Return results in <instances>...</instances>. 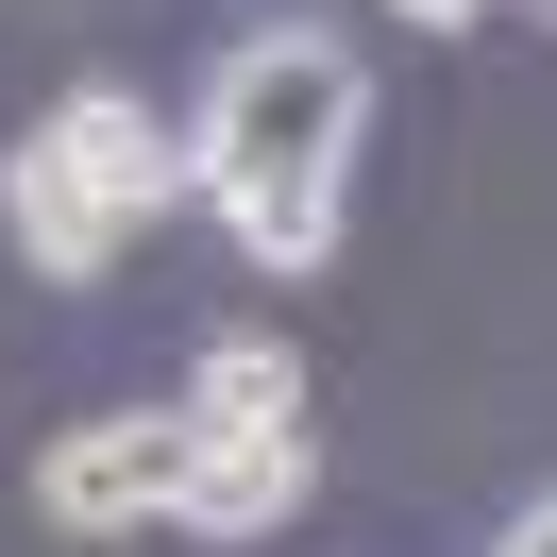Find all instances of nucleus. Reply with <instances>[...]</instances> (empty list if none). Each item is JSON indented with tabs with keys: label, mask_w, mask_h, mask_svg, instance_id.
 Segmentation results:
<instances>
[{
	"label": "nucleus",
	"mask_w": 557,
	"mask_h": 557,
	"mask_svg": "<svg viewBox=\"0 0 557 557\" xmlns=\"http://www.w3.org/2000/svg\"><path fill=\"white\" fill-rule=\"evenodd\" d=\"M355 136H372L355 51L338 35H253V51H220L203 119H186V170H203V203L253 237V271H321L338 186H355Z\"/></svg>",
	"instance_id": "f257e3e1"
},
{
	"label": "nucleus",
	"mask_w": 557,
	"mask_h": 557,
	"mask_svg": "<svg viewBox=\"0 0 557 557\" xmlns=\"http://www.w3.org/2000/svg\"><path fill=\"white\" fill-rule=\"evenodd\" d=\"M186 473H203V422L186 406H102V422H69V440L35 456V507L69 523V541H136V523L186 507Z\"/></svg>",
	"instance_id": "f03ea898"
},
{
	"label": "nucleus",
	"mask_w": 557,
	"mask_h": 557,
	"mask_svg": "<svg viewBox=\"0 0 557 557\" xmlns=\"http://www.w3.org/2000/svg\"><path fill=\"white\" fill-rule=\"evenodd\" d=\"M17 152H35L51 186H85L119 237H136V220H170L186 186H203V170H186V136H152V102H136V85H69V102H51Z\"/></svg>",
	"instance_id": "7ed1b4c3"
},
{
	"label": "nucleus",
	"mask_w": 557,
	"mask_h": 557,
	"mask_svg": "<svg viewBox=\"0 0 557 557\" xmlns=\"http://www.w3.org/2000/svg\"><path fill=\"white\" fill-rule=\"evenodd\" d=\"M305 490H321V440H305V422H271V440H203V473H186L170 523H186V541H271Z\"/></svg>",
	"instance_id": "20e7f679"
},
{
	"label": "nucleus",
	"mask_w": 557,
	"mask_h": 557,
	"mask_svg": "<svg viewBox=\"0 0 557 557\" xmlns=\"http://www.w3.org/2000/svg\"><path fill=\"white\" fill-rule=\"evenodd\" d=\"M186 422H203V440H271V422H305V355H287V338H220L203 372H186Z\"/></svg>",
	"instance_id": "39448f33"
},
{
	"label": "nucleus",
	"mask_w": 557,
	"mask_h": 557,
	"mask_svg": "<svg viewBox=\"0 0 557 557\" xmlns=\"http://www.w3.org/2000/svg\"><path fill=\"white\" fill-rule=\"evenodd\" d=\"M388 17H406V35H473L490 0H388Z\"/></svg>",
	"instance_id": "423d86ee"
},
{
	"label": "nucleus",
	"mask_w": 557,
	"mask_h": 557,
	"mask_svg": "<svg viewBox=\"0 0 557 557\" xmlns=\"http://www.w3.org/2000/svg\"><path fill=\"white\" fill-rule=\"evenodd\" d=\"M490 557H557V490H541V507H523V523H507Z\"/></svg>",
	"instance_id": "0eeeda50"
},
{
	"label": "nucleus",
	"mask_w": 557,
	"mask_h": 557,
	"mask_svg": "<svg viewBox=\"0 0 557 557\" xmlns=\"http://www.w3.org/2000/svg\"><path fill=\"white\" fill-rule=\"evenodd\" d=\"M523 17H557V0H523Z\"/></svg>",
	"instance_id": "6e6552de"
}]
</instances>
